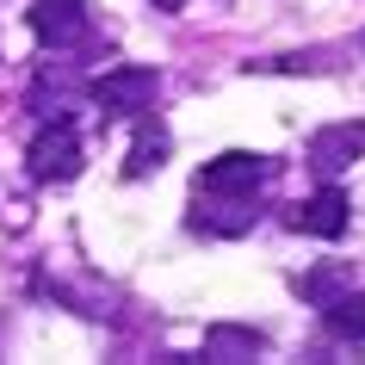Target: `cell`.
I'll return each instance as SVG.
<instances>
[{
	"label": "cell",
	"mask_w": 365,
	"mask_h": 365,
	"mask_svg": "<svg viewBox=\"0 0 365 365\" xmlns=\"http://www.w3.org/2000/svg\"><path fill=\"white\" fill-rule=\"evenodd\" d=\"M254 353H267V334H260V328H248V322H211L205 328V359L242 365V359H254Z\"/></svg>",
	"instance_id": "8"
},
{
	"label": "cell",
	"mask_w": 365,
	"mask_h": 365,
	"mask_svg": "<svg viewBox=\"0 0 365 365\" xmlns=\"http://www.w3.org/2000/svg\"><path fill=\"white\" fill-rule=\"evenodd\" d=\"M359 50H365V31H359Z\"/></svg>",
	"instance_id": "13"
},
{
	"label": "cell",
	"mask_w": 365,
	"mask_h": 365,
	"mask_svg": "<svg viewBox=\"0 0 365 365\" xmlns=\"http://www.w3.org/2000/svg\"><path fill=\"white\" fill-rule=\"evenodd\" d=\"M322 316H328V328H334V334H346V341H365V291L346 285L334 304H322Z\"/></svg>",
	"instance_id": "11"
},
{
	"label": "cell",
	"mask_w": 365,
	"mask_h": 365,
	"mask_svg": "<svg viewBox=\"0 0 365 365\" xmlns=\"http://www.w3.org/2000/svg\"><path fill=\"white\" fill-rule=\"evenodd\" d=\"M25 25H31V38H38L43 50H75V43H87V31H93L87 0H31Z\"/></svg>",
	"instance_id": "4"
},
{
	"label": "cell",
	"mask_w": 365,
	"mask_h": 365,
	"mask_svg": "<svg viewBox=\"0 0 365 365\" xmlns=\"http://www.w3.org/2000/svg\"><path fill=\"white\" fill-rule=\"evenodd\" d=\"M346 211H353V205H346V192L341 186H322V192L316 198H304V205H291V230L297 235H322V242H334V235H346Z\"/></svg>",
	"instance_id": "5"
},
{
	"label": "cell",
	"mask_w": 365,
	"mask_h": 365,
	"mask_svg": "<svg viewBox=\"0 0 365 365\" xmlns=\"http://www.w3.org/2000/svg\"><path fill=\"white\" fill-rule=\"evenodd\" d=\"M93 93V106L106 118H136V112H149L155 93H161V75L155 68H143V62H118V68H106V75L87 87Z\"/></svg>",
	"instance_id": "1"
},
{
	"label": "cell",
	"mask_w": 365,
	"mask_h": 365,
	"mask_svg": "<svg viewBox=\"0 0 365 365\" xmlns=\"http://www.w3.org/2000/svg\"><path fill=\"white\" fill-rule=\"evenodd\" d=\"M254 198H217V192H198V211L186 217L198 235H248L254 230Z\"/></svg>",
	"instance_id": "7"
},
{
	"label": "cell",
	"mask_w": 365,
	"mask_h": 365,
	"mask_svg": "<svg viewBox=\"0 0 365 365\" xmlns=\"http://www.w3.org/2000/svg\"><path fill=\"white\" fill-rule=\"evenodd\" d=\"M155 6H161V13H180V6H186V0H155Z\"/></svg>",
	"instance_id": "12"
},
{
	"label": "cell",
	"mask_w": 365,
	"mask_h": 365,
	"mask_svg": "<svg viewBox=\"0 0 365 365\" xmlns=\"http://www.w3.org/2000/svg\"><path fill=\"white\" fill-rule=\"evenodd\" d=\"M346 285H353V272H346L341 260H322V267H309L304 279H297V291H304V297H309L316 309H322V304H334V297H341Z\"/></svg>",
	"instance_id": "10"
},
{
	"label": "cell",
	"mask_w": 365,
	"mask_h": 365,
	"mask_svg": "<svg viewBox=\"0 0 365 365\" xmlns=\"http://www.w3.org/2000/svg\"><path fill=\"white\" fill-rule=\"evenodd\" d=\"M365 155V124H328V130H316L309 136V168L316 173H346L353 161Z\"/></svg>",
	"instance_id": "6"
},
{
	"label": "cell",
	"mask_w": 365,
	"mask_h": 365,
	"mask_svg": "<svg viewBox=\"0 0 365 365\" xmlns=\"http://www.w3.org/2000/svg\"><path fill=\"white\" fill-rule=\"evenodd\" d=\"M272 173V155H254V149H223L217 161L198 168V192H217V198H254Z\"/></svg>",
	"instance_id": "2"
},
{
	"label": "cell",
	"mask_w": 365,
	"mask_h": 365,
	"mask_svg": "<svg viewBox=\"0 0 365 365\" xmlns=\"http://www.w3.org/2000/svg\"><path fill=\"white\" fill-rule=\"evenodd\" d=\"M25 168H31V180H43V186L75 180V173H81V136H75V124H68V118H50V124L31 136Z\"/></svg>",
	"instance_id": "3"
},
{
	"label": "cell",
	"mask_w": 365,
	"mask_h": 365,
	"mask_svg": "<svg viewBox=\"0 0 365 365\" xmlns=\"http://www.w3.org/2000/svg\"><path fill=\"white\" fill-rule=\"evenodd\" d=\"M168 130L161 124H136V136H130V155H124V180H149V173H161L168 168Z\"/></svg>",
	"instance_id": "9"
}]
</instances>
